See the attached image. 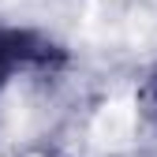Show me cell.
<instances>
[{"instance_id": "obj_1", "label": "cell", "mask_w": 157, "mask_h": 157, "mask_svg": "<svg viewBox=\"0 0 157 157\" xmlns=\"http://www.w3.org/2000/svg\"><path fill=\"white\" fill-rule=\"evenodd\" d=\"M56 56V45L49 37L19 26H0V86H8L19 71L41 67Z\"/></svg>"}, {"instance_id": "obj_2", "label": "cell", "mask_w": 157, "mask_h": 157, "mask_svg": "<svg viewBox=\"0 0 157 157\" xmlns=\"http://www.w3.org/2000/svg\"><path fill=\"white\" fill-rule=\"evenodd\" d=\"M150 101H153V109H157V78L150 82Z\"/></svg>"}]
</instances>
